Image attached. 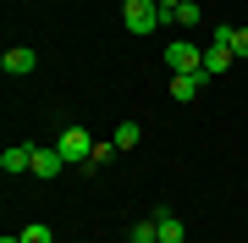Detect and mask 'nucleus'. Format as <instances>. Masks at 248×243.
<instances>
[{
  "mask_svg": "<svg viewBox=\"0 0 248 243\" xmlns=\"http://www.w3.org/2000/svg\"><path fill=\"white\" fill-rule=\"evenodd\" d=\"M122 22L133 33H155V28H166V11H160V0H122Z\"/></svg>",
  "mask_w": 248,
  "mask_h": 243,
  "instance_id": "nucleus-1",
  "label": "nucleus"
},
{
  "mask_svg": "<svg viewBox=\"0 0 248 243\" xmlns=\"http://www.w3.org/2000/svg\"><path fill=\"white\" fill-rule=\"evenodd\" d=\"M166 66L171 72H204V45H193V39H171L166 45Z\"/></svg>",
  "mask_w": 248,
  "mask_h": 243,
  "instance_id": "nucleus-2",
  "label": "nucleus"
},
{
  "mask_svg": "<svg viewBox=\"0 0 248 243\" xmlns=\"http://www.w3.org/2000/svg\"><path fill=\"white\" fill-rule=\"evenodd\" d=\"M55 149L66 155V166H89V155H94V138L83 133V127H66V133L55 138Z\"/></svg>",
  "mask_w": 248,
  "mask_h": 243,
  "instance_id": "nucleus-3",
  "label": "nucleus"
},
{
  "mask_svg": "<svg viewBox=\"0 0 248 243\" xmlns=\"http://www.w3.org/2000/svg\"><path fill=\"white\" fill-rule=\"evenodd\" d=\"M232 61H237V55H232L221 39H210V45H204V78H226V72H232Z\"/></svg>",
  "mask_w": 248,
  "mask_h": 243,
  "instance_id": "nucleus-4",
  "label": "nucleus"
},
{
  "mask_svg": "<svg viewBox=\"0 0 248 243\" xmlns=\"http://www.w3.org/2000/svg\"><path fill=\"white\" fill-rule=\"evenodd\" d=\"M0 171H33V144H6V155H0Z\"/></svg>",
  "mask_w": 248,
  "mask_h": 243,
  "instance_id": "nucleus-5",
  "label": "nucleus"
},
{
  "mask_svg": "<svg viewBox=\"0 0 248 243\" xmlns=\"http://www.w3.org/2000/svg\"><path fill=\"white\" fill-rule=\"evenodd\" d=\"M0 66H6L11 78H28V72H33V66H39V55L17 45V50H6V55H0Z\"/></svg>",
  "mask_w": 248,
  "mask_h": 243,
  "instance_id": "nucleus-6",
  "label": "nucleus"
},
{
  "mask_svg": "<svg viewBox=\"0 0 248 243\" xmlns=\"http://www.w3.org/2000/svg\"><path fill=\"white\" fill-rule=\"evenodd\" d=\"M204 89V72H182V78H171V99H182V105H193Z\"/></svg>",
  "mask_w": 248,
  "mask_h": 243,
  "instance_id": "nucleus-7",
  "label": "nucleus"
},
{
  "mask_svg": "<svg viewBox=\"0 0 248 243\" xmlns=\"http://www.w3.org/2000/svg\"><path fill=\"white\" fill-rule=\"evenodd\" d=\"M215 39H221L237 61H248V28H232V22H226V28H215Z\"/></svg>",
  "mask_w": 248,
  "mask_h": 243,
  "instance_id": "nucleus-8",
  "label": "nucleus"
},
{
  "mask_svg": "<svg viewBox=\"0 0 248 243\" xmlns=\"http://www.w3.org/2000/svg\"><path fill=\"white\" fill-rule=\"evenodd\" d=\"M61 166H66L61 149H39V144H33V177H55Z\"/></svg>",
  "mask_w": 248,
  "mask_h": 243,
  "instance_id": "nucleus-9",
  "label": "nucleus"
},
{
  "mask_svg": "<svg viewBox=\"0 0 248 243\" xmlns=\"http://www.w3.org/2000/svg\"><path fill=\"white\" fill-rule=\"evenodd\" d=\"M199 22H204V11L193 6V0H182V6H177V11H171V28H187V33H193V28H199Z\"/></svg>",
  "mask_w": 248,
  "mask_h": 243,
  "instance_id": "nucleus-10",
  "label": "nucleus"
},
{
  "mask_svg": "<svg viewBox=\"0 0 248 243\" xmlns=\"http://www.w3.org/2000/svg\"><path fill=\"white\" fill-rule=\"evenodd\" d=\"M155 221H160V243H182V221L171 210H155Z\"/></svg>",
  "mask_w": 248,
  "mask_h": 243,
  "instance_id": "nucleus-11",
  "label": "nucleus"
},
{
  "mask_svg": "<svg viewBox=\"0 0 248 243\" xmlns=\"http://www.w3.org/2000/svg\"><path fill=\"white\" fill-rule=\"evenodd\" d=\"M138 138H143V127H138V122H122L110 144H116V149H138Z\"/></svg>",
  "mask_w": 248,
  "mask_h": 243,
  "instance_id": "nucleus-12",
  "label": "nucleus"
},
{
  "mask_svg": "<svg viewBox=\"0 0 248 243\" xmlns=\"http://www.w3.org/2000/svg\"><path fill=\"white\" fill-rule=\"evenodd\" d=\"M127 238H133V243H160V221H155V216H149V221H138Z\"/></svg>",
  "mask_w": 248,
  "mask_h": 243,
  "instance_id": "nucleus-13",
  "label": "nucleus"
},
{
  "mask_svg": "<svg viewBox=\"0 0 248 243\" xmlns=\"http://www.w3.org/2000/svg\"><path fill=\"white\" fill-rule=\"evenodd\" d=\"M110 155H116V144H105V138H94V155H89V166H83V171H99V166L110 161Z\"/></svg>",
  "mask_w": 248,
  "mask_h": 243,
  "instance_id": "nucleus-14",
  "label": "nucleus"
},
{
  "mask_svg": "<svg viewBox=\"0 0 248 243\" xmlns=\"http://www.w3.org/2000/svg\"><path fill=\"white\" fill-rule=\"evenodd\" d=\"M22 243H55V232L45 221H33V227H22Z\"/></svg>",
  "mask_w": 248,
  "mask_h": 243,
  "instance_id": "nucleus-15",
  "label": "nucleus"
},
{
  "mask_svg": "<svg viewBox=\"0 0 248 243\" xmlns=\"http://www.w3.org/2000/svg\"><path fill=\"white\" fill-rule=\"evenodd\" d=\"M182 6V0H160V11H166V22H171V11H177Z\"/></svg>",
  "mask_w": 248,
  "mask_h": 243,
  "instance_id": "nucleus-16",
  "label": "nucleus"
},
{
  "mask_svg": "<svg viewBox=\"0 0 248 243\" xmlns=\"http://www.w3.org/2000/svg\"><path fill=\"white\" fill-rule=\"evenodd\" d=\"M0 243H22V232H17V238H11V232H6V238H0Z\"/></svg>",
  "mask_w": 248,
  "mask_h": 243,
  "instance_id": "nucleus-17",
  "label": "nucleus"
}]
</instances>
